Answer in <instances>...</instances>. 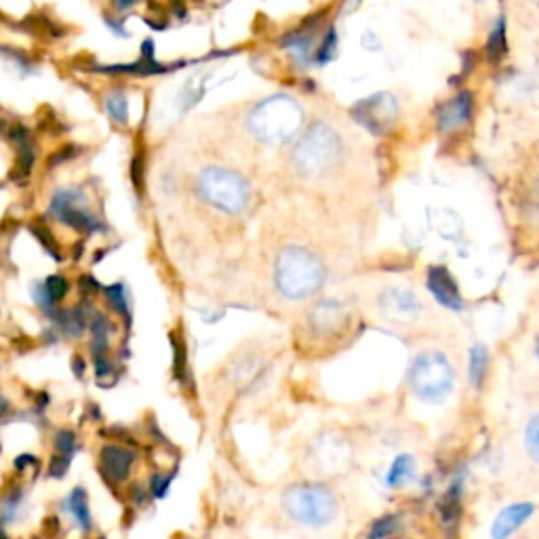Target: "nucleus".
I'll list each match as a JSON object with an SVG mask.
<instances>
[{
  "label": "nucleus",
  "instance_id": "1",
  "mask_svg": "<svg viewBox=\"0 0 539 539\" xmlns=\"http://www.w3.org/2000/svg\"><path fill=\"white\" fill-rule=\"evenodd\" d=\"M329 270L325 259L306 245H285L272 262V283L287 302H310L327 285Z\"/></svg>",
  "mask_w": 539,
  "mask_h": 539
},
{
  "label": "nucleus",
  "instance_id": "5",
  "mask_svg": "<svg viewBox=\"0 0 539 539\" xmlns=\"http://www.w3.org/2000/svg\"><path fill=\"white\" fill-rule=\"evenodd\" d=\"M302 123L304 112L295 99L278 95L257 106V110L251 114L249 129L253 131V135L262 139V142L287 144L299 133Z\"/></svg>",
  "mask_w": 539,
  "mask_h": 539
},
{
  "label": "nucleus",
  "instance_id": "6",
  "mask_svg": "<svg viewBox=\"0 0 539 539\" xmlns=\"http://www.w3.org/2000/svg\"><path fill=\"white\" fill-rule=\"evenodd\" d=\"M198 192L205 203L226 215H241L251 203L247 179L224 167H209L198 175Z\"/></svg>",
  "mask_w": 539,
  "mask_h": 539
},
{
  "label": "nucleus",
  "instance_id": "19",
  "mask_svg": "<svg viewBox=\"0 0 539 539\" xmlns=\"http://www.w3.org/2000/svg\"><path fill=\"white\" fill-rule=\"evenodd\" d=\"M91 335H93V352L99 354V352H106L108 350V337H110V321H108V316L104 314H93L91 318Z\"/></svg>",
  "mask_w": 539,
  "mask_h": 539
},
{
  "label": "nucleus",
  "instance_id": "2",
  "mask_svg": "<svg viewBox=\"0 0 539 539\" xmlns=\"http://www.w3.org/2000/svg\"><path fill=\"white\" fill-rule=\"evenodd\" d=\"M281 504L287 518L306 529H325L333 525L339 516L337 493L329 485L316 481H304L287 487Z\"/></svg>",
  "mask_w": 539,
  "mask_h": 539
},
{
  "label": "nucleus",
  "instance_id": "25",
  "mask_svg": "<svg viewBox=\"0 0 539 539\" xmlns=\"http://www.w3.org/2000/svg\"><path fill=\"white\" fill-rule=\"evenodd\" d=\"M32 234L38 238V241H41V245L57 259V262H59V259H62V255H59V249H57V241H55L51 230L47 226H43V224H32Z\"/></svg>",
  "mask_w": 539,
  "mask_h": 539
},
{
  "label": "nucleus",
  "instance_id": "37",
  "mask_svg": "<svg viewBox=\"0 0 539 539\" xmlns=\"http://www.w3.org/2000/svg\"><path fill=\"white\" fill-rule=\"evenodd\" d=\"M139 3V0H112V5L116 11H127L131 7H135Z\"/></svg>",
  "mask_w": 539,
  "mask_h": 539
},
{
  "label": "nucleus",
  "instance_id": "4",
  "mask_svg": "<svg viewBox=\"0 0 539 539\" xmlns=\"http://www.w3.org/2000/svg\"><path fill=\"white\" fill-rule=\"evenodd\" d=\"M304 333L316 348L339 346L354 329V314L335 297H321L304 314Z\"/></svg>",
  "mask_w": 539,
  "mask_h": 539
},
{
  "label": "nucleus",
  "instance_id": "34",
  "mask_svg": "<svg viewBox=\"0 0 539 539\" xmlns=\"http://www.w3.org/2000/svg\"><path fill=\"white\" fill-rule=\"evenodd\" d=\"M112 371V365L106 361V358L97 356V363H95V373H97V379H104L106 375H110Z\"/></svg>",
  "mask_w": 539,
  "mask_h": 539
},
{
  "label": "nucleus",
  "instance_id": "13",
  "mask_svg": "<svg viewBox=\"0 0 539 539\" xmlns=\"http://www.w3.org/2000/svg\"><path fill=\"white\" fill-rule=\"evenodd\" d=\"M470 116H472V95L462 93L459 97H455L453 102H449L441 110V114H438V127H441V131H453L468 123Z\"/></svg>",
  "mask_w": 539,
  "mask_h": 539
},
{
  "label": "nucleus",
  "instance_id": "31",
  "mask_svg": "<svg viewBox=\"0 0 539 539\" xmlns=\"http://www.w3.org/2000/svg\"><path fill=\"white\" fill-rule=\"evenodd\" d=\"M396 529V518L394 516H384L382 521H377L373 531H371V539H382L386 535H390Z\"/></svg>",
  "mask_w": 539,
  "mask_h": 539
},
{
  "label": "nucleus",
  "instance_id": "29",
  "mask_svg": "<svg viewBox=\"0 0 539 539\" xmlns=\"http://www.w3.org/2000/svg\"><path fill=\"white\" fill-rule=\"evenodd\" d=\"M68 470H70V455L57 453L51 457V462H49V476L51 478H64Z\"/></svg>",
  "mask_w": 539,
  "mask_h": 539
},
{
  "label": "nucleus",
  "instance_id": "16",
  "mask_svg": "<svg viewBox=\"0 0 539 539\" xmlns=\"http://www.w3.org/2000/svg\"><path fill=\"white\" fill-rule=\"evenodd\" d=\"M106 110L116 125L125 127L129 123V102L121 89H112L106 95Z\"/></svg>",
  "mask_w": 539,
  "mask_h": 539
},
{
  "label": "nucleus",
  "instance_id": "36",
  "mask_svg": "<svg viewBox=\"0 0 539 539\" xmlns=\"http://www.w3.org/2000/svg\"><path fill=\"white\" fill-rule=\"evenodd\" d=\"M72 369H74L76 377H83V375H85V358L76 354V356L72 358Z\"/></svg>",
  "mask_w": 539,
  "mask_h": 539
},
{
  "label": "nucleus",
  "instance_id": "21",
  "mask_svg": "<svg viewBox=\"0 0 539 539\" xmlns=\"http://www.w3.org/2000/svg\"><path fill=\"white\" fill-rule=\"evenodd\" d=\"M506 53H508L506 30H504V22H502V19H499L495 30L491 32L489 43H487V57H489L491 64H499L506 57Z\"/></svg>",
  "mask_w": 539,
  "mask_h": 539
},
{
  "label": "nucleus",
  "instance_id": "17",
  "mask_svg": "<svg viewBox=\"0 0 539 539\" xmlns=\"http://www.w3.org/2000/svg\"><path fill=\"white\" fill-rule=\"evenodd\" d=\"M523 445H525L527 457L533 464L539 466V411H535L527 419L525 430H523Z\"/></svg>",
  "mask_w": 539,
  "mask_h": 539
},
{
  "label": "nucleus",
  "instance_id": "42",
  "mask_svg": "<svg viewBox=\"0 0 539 539\" xmlns=\"http://www.w3.org/2000/svg\"><path fill=\"white\" fill-rule=\"evenodd\" d=\"M0 539H9V537H7V533H5L3 529H0Z\"/></svg>",
  "mask_w": 539,
  "mask_h": 539
},
{
  "label": "nucleus",
  "instance_id": "35",
  "mask_svg": "<svg viewBox=\"0 0 539 539\" xmlns=\"http://www.w3.org/2000/svg\"><path fill=\"white\" fill-rule=\"evenodd\" d=\"M36 462H38V459L36 457H32V455H22V457H17L15 459V468L17 470H24V468H28V466H36Z\"/></svg>",
  "mask_w": 539,
  "mask_h": 539
},
{
  "label": "nucleus",
  "instance_id": "20",
  "mask_svg": "<svg viewBox=\"0 0 539 539\" xmlns=\"http://www.w3.org/2000/svg\"><path fill=\"white\" fill-rule=\"evenodd\" d=\"M104 295L108 299V304L112 306V310L118 314V316H123L127 323H131V308H129V295L125 291V287L121 283H114L110 287L104 289Z\"/></svg>",
  "mask_w": 539,
  "mask_h": 539
},
{
  "label": "nucleus",
  "instance_id": "11",
  "mask_svg": "<svg viewBox=\"0 0 539 539\" xmlns=\"http://www.w3.org/2000/svg\"><path fill=\"white\" fill-rule=\"evenodd\" d=\"M428 289L441 306H445L449 310H462L464 308V297H462V293H459L455 278L451 276V272L447 268L434 266L428 272Z\"/></svg>",
  "mask_w": 539,
  "mask_h": 539
},
{
  "label": "nucleus",
  "instance_id": "7",
  "mask_svg": "<svg viewBox=\"0 0 539 539\" xmlns=\"http://www.w3.org/2000/svg\"><path fill=\"white\" fill-rule=\"evenodd\" d=\"M339 156H342L339 137L327 125H316L297 144L293 165L304 177H325L337 165Z\"/></svg>",
  "mask_w": 539,
  "mask_h": 539
},
{
  "label": "nucleus",
  "instance_id": "12",
  "mask_svg": "<svg viewBox=\"0 0 539 539\" xmlns=\"http://www.w3.org/2000/svg\"><path fill=\"white\" fill-rule=\"evenodd\" d=\"M533 504L521 502L504 508L495 516L491 525V539H510L518 529H521L533 514Z\"/></svg>",
  "mask_w": 539,
  "mask_h": 539
},
{
  "label": "nucleus",
  "instance_id": "38",
  "mask_svg": "<svg viewBox=\"0 0 539 539\" xmlns=\"http://www.w3.org/2000/svg\"><path fill=\"white\" fill-rule=\"evenodd\" d=\"M142 59H154V41L152 38H146L142 45Z\"/></svg>",
  "mask_w": 539,
  "mask_h": 539
},
{
  "label": "nucleus",
  "instance_id": "30",
  "mask_svg": "<svg viewBox=\"0 0 539 539\" xmlns=\"http://www.w3.org/2000/svg\"><path fill=\"white\" fill-rule=\"evenodd\" d=\"M78 148L76 146H64V148H59L57 152H53L49 158H47V167L49 169H53V167H57V165H64L66 161H72V158L78 154L76 152Z\"/></svg>",
  "mask_w": 539,
  "mask_h": 539
},
{
  "label": "nucleus",
  "instance_id": "3",
  "mask_svg": "<svg viewBox=\"0 0 539 539\" xmlns=\"http://www.w3.org/2000/svg\"><path fill=\"white\" fill-rule=\"evenodd\" d=\"M455 379H457L455 367L447 352L443 350L426 348L411 358V365L407 371V384L417 401L428 405L443 403L453 392Z\"/></svg>",
  "mask_w": 539,
  "mask_h": 539
},
{
  "label": "nucleus",
  "instance_id": "40",
  "mask_svg": "<svg viewBox=\"0 0 539 539\" xmlns=\"http://www.w3.org/2000/svg\"><path fill=\"white\" fill-rule=\"evenodd\" d=\"M9 401H7V398L3 396V394H0V417H5L7 415V411H9Z\"/></svg>",
  "mask_w": 539,
  "mask_h": 539
},
{
  "label": "nucleus",
  "instance_id": "27",
  "mask_svg": "<svg viewBox=\"0 0 539 539\" xmlns=\"http://www.w3.org/2000/svg\"><path fill=\"white\" fill-rule=\"evenodd\" d=\"M144 173H146V163H144V154L137 152L131 161V182L137 188V192L144 190Z\"/></svg>",
  "mask_w": 539,
  "mask_h": 539
},
{
  "label": "nucleus",
  "instance_id": "8",
  "mask_svg": "<svg viewBox=\"0 0 539 539\" xmlns=\"http://www.w3.org/2000/svg\"><path fill=\"white\" fill-rule=\"evenodd\" d=\"M375 312L396 329H411L426 316V306L417 293L405 287H384L375 295Z\"/></svg>",
  "mask_w": 539,
  "mask_h": 539
},
{
  "label": "nucleus",
  "instance_id": "18",
  "mask_svg": "<svg viewBox=\"0 0 539 539\" xmlns=\"http://www.w3.org/2000/svg\"><path fill=\"white\" fill-rule=\"evenodd\" d=\"M57 323L59 327H62V331L68 335V337H81L87 329V318L83 312H78L76 308L74 310H62V314H57Z\"/></svg>",
  "mask_w": 539,
  "mask_h": 539
},
{
  "label": "nucleus",
  "instance_id": "26",
  "mask_svg": "<svg viewBox=\"0 0 539 539\" xmlns=\"http://www.w3.org/2000/svg\"><path fill=\"white\" fill-rule=\"evenodd\" d=\"M55 451L62 455H72L76 451V434L72 430H59L53 438Z\"/></svg>",
  "mask_w": 539,
  "mask_h": 539
},
{
  "label": "nucleus",
  "instance_id": "33",
  "mask_svg": "<svg viewBox=\"0 0 539 539\" xmlns=\"http://www.w3.org/2000/svg\"><path fill=\"white\" fill-rule=\"evenodd\" d=\"M106 26H108L116 36H123V38L129 36V32L125 30V19H118V17L106 15Z\"/></svg>",
  "mask_w": 539,
  "mask_h": 539
},
{
  "label": "nucleus",
  "instance_id": "15",
  "mask_svg": "<svg viewBox=\"0 0 539 539\" xmlns=\"http://www.w3.org/2000/svg\"><path fill=\"white\" fill-rule=\"evenodd\" d=\"M68 512L74 516V521L81 525L85 531L91 529V512H89V499H87V491L83 487H76L68 499L66 504Z\"/></svg>",
  "mask_w": 539,
  "mask_h": 539
},
{
  "label": "nucleus",
  "instance_id": "23",
  "mask_svg": "<svg viewBox=\"0 0 539 539\" xmlns=\"http://www.w3.org/2000/svg\"><path fill=\"white\" fill-rule=\"evenodd\" d=\"M43 289H45L47 297L51 299L53 304H59V302H62V299L68 295L70 283H68V278H66V276H62V274H53V276H49L47 281L43 283Z\"/></svg>",
  "mask_w": 539,
  "mask_h": 539
},
{
  "label": "nucleus",
  "instance_id": "9",
  "mask_svg": "<svg viewBox=\"0 0 539 539\" xmlns=\"http://www.w3.org/2000/svg\"><path fill=\"white\" fill-rule=\"evenodd\" d=\"M49 211L51 215L59 219V222L70 226L76 232L91 234L102 228L97 219L85 209V194L81 190H74V188L57 190Z\"/></svg>",
  "mask_w": 539,
  "mask_h": 539
},
{
  "label": "nucleus",
  "instance_id": "24",
  "mask_svg": "<svg viewBox=\"0 0 539 539\" xmlns=\"http://www.w3.org/2000/svg\"><path fill=\"white\" fill-rule=\"evenodd\" d=\"M523 211L527 215V219L531 224L539 226V182H535L527 194H525V201H523Z\"/></svg>",
  "mask_w": 539,
  "mask_h": 539
},
{
  "label": "nucleus",
  "instance_id": "32",
  "mask_svg": "<svg viewBox=\"0 0 539 539\" xmlns=\"http://www.w3.org/2000/svg\"><path fill=\"white\" fill-rule=\"evenodd\" d=\"M169 487H171V476H161V474H156V476L152 478V481H150V491H152V495L158 497V499H163V497H165V493L169 491Z\"/></svg>",
  "mask_w": 539,
  "mask_h": 539
},
{
  "label": "nucleus",
  "instance_id": "10",
  "mask_svg": "<svg viewBox=\"0 0 539 539\" xmlns=\"http://www.w3.org/2000/svg\"><path fill=\"white\" fill-rule=\"evenodd\" d=\"M135 464V453L121 445H106L99 451V470L110 483H123Z\"/></svg>",
  "mask_w": 539,
  "mask_h": 539
},
{
  "label": "nucleus",
  "instance_id": "22",
  "mask_svg": "<svg viewBox=\"0 0 539 539\" xmlns=\"http://www.w3.org/2000/svg\"><path fill=\"white\" fill-rule=\"evenodd\" d=\"M487 367H489V354L483 346H476L470 352V382L474 388H478L483 384V379L487 375Z\"/></svg>",
  "mask_w": 539,
  "mask_h": 539
},
{
  "label": "nucleus",
  "instance_id": "39",
  "mask_svg": "<svg viewBox=\"0 0 539 539\" xmlns=\"http://www.w3.org/2000/svg\"><path fill=\"white\" fill-rule=\"evenodd\" d=\"M81 287H83L85 291H89V289H102V287H99V285L93 281V276H81Z\"/></svg>",
  "mask_w": 539,
  "mask_h": 539
},
{
  "label": "nucleus",
  "instance_id": "14",
  "mask_svg": "<svg viewBox=\"0 0 539 539\" xmlns=\"http://www.w3.org/2000/svg\"><path fill=\"white\" fill-rule=\"evenodd\" d=\"M417 474V464L411 455H398L388 470V485L392 489L407 487Z\"/></svg>",
  "mask_w": 539,
  "mask_h": 539
},
{
  "label": "nucleus",
  "instance_id": "41",
  "mask_svg": "<svg viewBox=\"0 0 539 539\" xmlns=\"http://www.w3.org/2000/svg\"><path fill=\"white\" fill-rule=\"evenodd\" d=\"M535 361L539 365V333H537V339H535Z\"/></svg>",
  "mask_w": 539,
  "mask_h": 539
},
{
  "label": "nucleus",
  "instance_id": "28",
  "mask_svg": "<svg viewBox=\"0 0 539 539\" xmlns=\"http://www.w3.org/2000/svg\"><path fill=\"white\" fill-rule=\"evenodd\" d=\"M171 342H173V361H175L173 371H175L177 377H182L184 371H186V358H188L186 356V346L182 342H179V339L175 335L171 337Z\"/></svg>",
  "mask_w": 539,
  "mask_h": 539
}]
</instances>
